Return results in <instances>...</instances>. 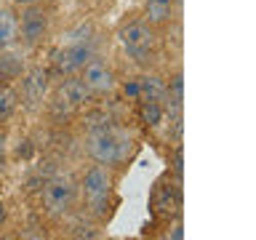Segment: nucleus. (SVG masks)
<instances>
[{
  "instance_id": "1",
  "label": "nucleus",
  "mask_w": 256,
  "mask_h": 240,
  "mask_svg": "<svg viewBox=\"0 0 256 240\" xmlns=\"http://www.w3.org/2000/svg\"><path fill=\"white\" fill-rule=\"evenodd\" d=\"M88 150H91L94 160H99L102 166H112V163H118V160L126 158V139L120 134L110 131V128H99V131L91 136Z\"/></svg>"
},
{
  "instance_id": "2",
  "label": "nucleus",
  "mask_w": 256,
  "mask_h": 240,
  "mask_svg": "<svg viewBox=\"0 0 256 240\" xmlns=\"http://www.w3.org/2000/svg\"><path fill=\"white\" fill-rule=\"evenodd\" d=\"M152 40H155L152 30L147 27V24H142V22H134V24H128V27L120 30V43H123L126 51L131 54L134 59H139V62L147 59V54L152 48Z\"/></svg>"
},
{
  "instance_id": "3",
  "label": "nucleus",
  "mask_w": 256,
  "mask_h": 240,
  "mask_svg": "<svg viewBox=\"0 0 256 240\" xmlns=\"http://www.w3.org/2000/svg\"><path fill=\"white\" fill-rule=\"evenodd\" d=\"M86 198L91 200V206L96 211H104V203H107V195H110V176L107 171H102V168H91V171L86 174Z\"/></svg>"
},
{
  "instance_id": "4",
  "label": "nucleus",
  "mask_w": 256,
  "mask_h": 240,
  "mask_svg": "<svg viewBox=\"0 0 256 240\" xmlns=\"http://www.w3.org/2000/svg\"><path fill=\"white\" fill-rule=\"evenodd\" d=\"M88 59H91V43H67L56 54V70L70 75V72L83 67Z\"/></svg>"
},
{
  "instance_id": "5",
  "label": "nucleus",
  "mask_w": 256,
  "mask_h": 240,
  "mask_svg": "<svg viewBox=\"0 0 256 240\" xmlns=\"http://www.w3.org/2000/svg\"><path fill=\"white\" fill-rule=\"evenodd\" d=\"M43 203L51 214H64L72 203V187L70 182H62L56 179L51 184H46V192H43Z\"/></svg>"
},
{
  "instance_id": "6",
  "label": "nucleus",
  "mask_w": 256,
  "mask_h": 240,
  "mask_svg": "<svg viewBox=\"0 0 256 240\" xmlns=\"http://www.w3.org/2000/svg\"><path fill=\"white\" fill-rule=\"evenodd\" d=\"M86 75H83V80H86V86L91 88V91H96V94H104V91H110L112 88V72H110V67L104 62H99V59H88L86 64Z\"/></svg>"
},
{
  "instance_id": "7",
  "label": "nucleus",
  "mask_w": 256,
  "mask_h": 240,
  "mask_svg": "<svg viewBox=\"0 0 256 240\" xmlns=\"http://www.w3.org/2000/svg\"><path fill=\"white\" fill-rule=\"evenodd\" d=\"M46 30H48L46 14L38 11V8H30V11L24 14V19H22V35H24V40H27V43H38V40H43Z\"/></svg>"
},
{
  "instance_id": "8",
  "label": "nucleus",
  "mask_w": 256,
  "mask_h": 240,
  "mask_svg": "<svg viewBox=\"0 0 256 240\" xmlns=\"http://www.w3.org/2000/svg\"><path fill=\"white\" fill-rule=\"evenodd\" d=\"M62 99L70 104V107H80V104L88 102V96H91V88L86 86L83 78H70L62 83Z\"/></svg>"
},
{
  "instance_id": "9",
  "label": "nucleus",
  "mask_w": 256,
  "mask_h": 240,
  "mask_svg": "<svg viewBox=\"0 0 256 240\" xmlns=\"http://www.w3.org/2000/svg\"><path fill=\"white\" fill-rule=\"evenodd\" d=\"M48 88V72L46 70H32L27 78H24V96H27L30 104H38L46 96Z\"/></svg>"
},
{
  "instance_id": "10",
  "label": "nucleus",
  "mask_w": 256,
  "mask_h": 240,
  "mask_svg": "<svg viewBox=\"0 0 256 240\" xmlns=\"http://www.w3.org/2000/svg\"><path fill=\"white\" fill-rule=\"evenodd\" d=\"M139 96L144 102H160L166 96V86H163V80H158V78H142L139 80Z\"/></svg>"
},
{
  "instance_id": "11",
  "label": "nucleus",
  "mask_w": 256,
  "mask_h": 240,
  "mask_svg": "<svg viewBox=\"0 0 256 240\" xmlns=\"http://www.w3.org/2000/svg\"><path fill=\"white\" fill-rule=\"evenodd\" d=\"M171 8L174 3L171 0H147V19L150 22H168V16H171Z\"/></svg>"
},
{
  "instance_id": "12",
  "label": "nucleus",
  "mask_w": 256,
  "mask_h": 240,
  "mask_svg": "<svg viewBox=\"0 0 256 240\" xmlns=\"http://www.w3.org/2000/svg\"><path fill=\"white\" fill-rule=\"evenodd\" d=\"M16 38V22L8 11H0V51L8 48Z\"/></svg>"
},
{
  "instance_id": "13",
  "label": "nucleus",
  "mask_w": 256,
  "mask_h": 240,
  "mask_svg": "<svg viewBox=\"0 0 256 240\" xmlns=\"http://www.w3.org/2000/svg\"><path fill=\"white\" fill-rule=\"evenodd\" d=\"M22 72V59L16 54H8V56H3L0 59V78H16Z\"/></svg>"
},
{
  "instance_id": "14",
  "label": "nucleus",
  "mask_w": 256,
  "mask_h": 240,
  "mask_svg": "<svg viewBox=\"0 0 256 240\" xmlns=\"http://www.w3.org/2000/svg\"><path fill=\"white\" fill-rule=\"evenodd\" d=\"M16 110V94L11 88H0V120H6Z\"/></svg>"
},
{
  "instance_id": "15",
  "label": "nucleus",
  "mask_w": 256,
  "mask_h": 240,
  "mask_svg": "<svg viewBox=\"0 0 256 240\" xmlns=\"http://www.w3.org/2000/svg\"><path fill=\"white\" fill-rule=\"evenodd\" d=\"M142 118H144V123L158 126V123H160V118H163L160 102H144V107H142Z\"/></svg>"
},
{
  "instance_id": "16",
  "label": "nucleus",
  "mask_w": 256,
  "mask_h": 240,
  "mask_svg": "<svg viewBox=\"0 0 256 240\" xmlns=\"http://www.w3.org/2000/svg\"><path fill=\"white\" fill-rule=\"evenodd\" d=\"M176 200H171V190H166L163 192V198H160V211L163 214H171V211H176Z\"/></svg>"
},
{
  "instance_id": "17",
  "label": "nucleus",
  "mask_w": 256,
  "mask_h": 240,
  "mask_svg": "<svg viewBox=\"0 0 256 240\" xmlns=\"http://www.w3.org/2000/svg\"><path fill=\"white\" fill-rule=\"evenodd\" d=\"M126 94L136 99V96H139V83H126Z\"/></svg>"
},
{
  "instance_id": "18",
  "label": "nucleus",
  "mask_w": 256,
  "mask_h": 240,
  "mask_svg": "<svg viewBox=\"0 0 256 240\" xmlns=\"http://www.w3.org/2000/svg\"><path fill=\"white\" fill-rule=\"evenodd\" d=\"M14 3H19V6H32V3H38V0H14Z\"/></svg>"
},
{
  "instance_id": "19",
  "label": "nucleus",
  "mask_w": 256,
  "mask_h": 240,
  "mask_svg": "<svg viewBox=\"0 0 256 240\" xmlns=\"http://www.w3.org/2000/svg\"><path fill=\"white\" fill-rule=\"evenodd\" d=\"M3 216H6V208H3V203H0V222H3Z\"/></svg>"
}]
</instances>
